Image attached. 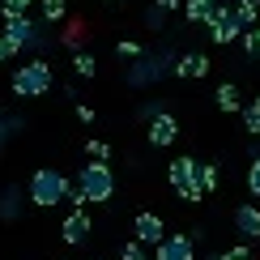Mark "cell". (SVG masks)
<instances>
[{
  "mask_svg": "<svg viewBox=\"0 0 260 260\" xmlns=\"http://www.w3.org/2000/svg\"><path fill=\"white\" fill-rule=\"evenodd\" d=\"M149 145H154V149H167L171 145V141H175L179 137V124H175V115H171V111H162L158 115V120H149Z\"/></svg>",
  "mask_w": 260,
  "mask_h": 260,
  "instance_id": "cell-10",
  "label": "cell"
},
{
  "mask_svg": "<svg viewBox=\"0 0 260 260\" xmlns=\"http://www.w3.org/2000/svg\"><path fill=\"white\" fill-rule=\"evenodd\" d=\"M120 260H145V247H141L137 239H133V243H124V247H120Z\"/></svg>",
  "mask_w": 260,
  "mask_h": 260,
  "instance_id": "cell-27",
  "label": "cell"
},
{
  "mask_svg": "<svg viewBox=\"0 0 260 260\" xmlns=\"http://www.w3.org/2000/svg\"><path fill=\"white\" fill-rule=\"evenodd\" d=\"M90 231H94L90 213H85V209H73L69 218H64V226H60V239L77 247V243H85V239H90Z\"/></svg>",
  "mask_w": 260,
  "mask_h": 260,
  "instance_id": "cell-9",
  "label": "cell"
},
{
  "mask_svg": "<svg viewBox=\"0 0 260 260\" xmlns=\"http://www.w3.org/2000/svg\"><path fill=\"white\" fill-rule=\"evenodd\" d=\"M252 107H256V111H260V94H256V103H252Z\"/></svg>",
  "mask_w": 260,
  "mask_h": 260,
  "instance_id": "cell-32",
  "label": "cell"
},
{
  "mask_svg": "<svg viewBox=\"0 0 260 260\" xmlns=\"http://www.w3.org/2000/svg\"><path fill=\"white\" fill-rule=\"evenodd\" d=\"M218 107H222V111H239V85H235V81H222L218 85Z\"/></svg>",
  "mask_w": 260,
  "mask_h": 260,
  "instance_id": "cell-17",
  "label": "cell"
},
{
  "mask_svg": "<svg viewBox=\"0 0 260 260\" xmlns=\"http://www.w3.org/2000/svg\"><path fill=\"white\" fill-rule=\"evenodd\" d=\"M209 35H213V43H235L243 35V26H239V17H235L226 5H218L213 17H209Z\"/></svg>",
  "mask_w": 260,
  "mask_h": 260,
  "instance_id": "cell-7",
  "label": "cell"
},
{
  "mask_svg": "<svg viewBox=\"0 0 260 260\" xmlns=\"http://www.w3.org/2000/svg\"><path fill=\"white\" fill-rule=\"evenodd\" d=\"M21 201H26V192H21L17 183H9V188L0 192V222H17L21 218Z\"/></svg>",
  "mask_w": 260,
  "mask_h": 260,
  "instance_id": "cell-13",
  "label": "cell"
},
{
  "mask_svg": "<svg viewBox=\"0 0 260 260\" xmlns=\"http://www.w3.org/2000/svg\"><path fill=\"white\" fill-rule=\"evenodd\" d=\"M17 133H21V120H17V115H0V145H5L9 137H17Z\"/></svg>",
  "mask_w": 260,
  "mask_h": 260,
  "instance_id": "cell-21",
  "label": "cell"
},
{
  "mask_svg": "<svg viewBox=\"0 0 260 260\" xmlns=\"http://www.w3.org/2000/svg\"><path fill=\"white\" fill-rule=\"evenodd\" d=\"M5 60H13V51H9L5 43H0V64H5Z\"/></svg>",
  "mask_w": 260,
  "mask_h": 260,
  "instance_id": "cell-31",
  "label": "cell"
},
{
  "mask_svg": "<svg viewBox=\"0 0 260 260\" xmlns=\"http://www.w3.org/2000/svg\"><path fill=\"white\" fill-rule=\"evenodd\" d=\"M69 192H73L69 175H64V171H51V167L35 171L30 183H26V201L39 205V209H56L60 201H69Z\"/></svg>",
  "mask_w": 260,
  "mask_h": 260,
  "instance_id": "cell-2",
  "label": "cell"
},
{
  "mask_svg": "<svg viewBox=\"0 0 260 260\" xmlns=\"http://www.w3.org/2000/svg\"><path fill=\"white\" fill-rule=\"evenodd\" d=\"M197 171H201V162H197V158H188V154H183V158H175V162L167 167V183L175 188V197L192 201V205H197V201H205V192H201V179H197Z\"/></svg>",
  "mask_w": 260,
  "mask_h": 260,
  "instance_id": "cell-4",
  "label": "cell"
},
{
  "mask_svg": "<svg viewBox=\"0 0 260 260\" xmlns=\"http://www.w3.org/2000/svg\"><path fill=\"white\" fill-rule=\"evenodd\" d=\"M171 60H175V56H167V51H158V56H145V51H141V56L128 64V85H133V90L158 85V81L171 73Z\"/></svg>",
  "mask_w": 260,
  "mask_h": 260,
  "instance_id": "cell-5",
  "label": "cell"
},
{
  "mask_svg": "<svg viewBox=\"0 0 260 260\" xmlns=\"http://www.w3.org/2000/svg\"><path fill=\"white\" fill-rule=\"evenodd\" d=\"M243 128L252 137H260V111H256V107H247V111H243Z\"/></svg>",
  "mask_w": 260,
  "mask_h": 260,
  "instance_id": "cell-25",
  "label": "cell"
},
{
  "mask_svg": "<svg viewBox=\"0 0 260 260\" xmlns=\"http://www.w3.org/2000/svg\"><path fill=\"white\" fill-rule=\"evenodd\" d=\"M154 260H197V243H192V235L175 231L154 247Z\"/></svg>",
  "mask_w": 260,
  "mask_h": 260,
  "instance_id": "cell-6",
  "label": "cell"
},
{
  "mask_svg": "<svg viewBox=\"0 0 260 260\" xmlns=\"http://www.w3.org/2000/svg\"><path fill=\"white\" fill-rule=\"evenodd\" d=\"M154 5L162 9V13H175V9H179V0H154Z\"/></svg>",
  "mask_w": 260,
  "mask_h": 260,
  "instance_id": "cell-30",
  "label": "cell"
},
{
  "mask_svg": "<svg viewBox=\"0 0 260 260\" xmlns=\"http://www.w3.org/2000/svg\"><path fill=\"white\" fill-rule=\"evenodd\" d=\"M39 9H43V26H56V21L69 17V5L64 0H39Z\"/></svg>",
  "mask_w": 260,
  "mask_h": 260,
  "instance_id": "cell-16",
  "label": "cell"
},
{
  "mask_svg": "<svg viewBox=\"0 0 260 260\" xmlns=\"http://www.w3.org/2000/svg\"><path fill=\"white\" fill-rule=\"evenodd\" d=\"M73 73H77V77H94V73H99V60H94L90 51H73Z\"/></svg>",
  "mask_w": 260,
  "mask_h": 260,
  "instance_id": "cell-18",
  "label": "cell"
},
{
  "mask_svg": "<svg viewBox=\"0 0 260 260\" xmlns=\"http://www.w3.org/2000/svg\"><path fill=\"white\" fill-rule=\"evenodd\" d=\"M247 192H252V197H260V154L252 158V167H247Z\"/></svg>",
  "mask_w": 260,
  "mask_h": 260,
  "instance_id": "cell-23",
  "label": "cell"
},
{
  "mask_svg": "<svg viewBox=\"0 0 260 260\" xmlns=\"http://www.w3.org/2000/svg\"><path fill=\"white\" fill-rule=\"evenodd\" d=\"M213 5H222V0H213Z\"/></svg>",
  "mask_w": 260,
  "mask_h": 260,
  "instance_id": "cell-33",
  "label": "cell"
},
{
  "mask_svg": "<svg viewBox=\"0 0 260 260\" xmlns=\"http://www.w3.org/2000/svg\"><path fill=\"white\" fill-rule=\"evenodd\" d=\"M171 73H175V77H205V73H209V56H201V51H188V56H175V64H171Z\"/></svg>",
  "mask_w": 260,
  "mask_h": 260,
  "instance_id": "cell-11",
  "label": "cell"
},
{
  "mask_svg": "<svg viewBox=\"0 0 260 260\" xmlns=\"http://www.w3.org/2000/svg\"><path fill=\"white\" fill-rule=\"evenodd\" d=\"M85 154H90L94 162H107V158H111V145H107V141H94V137H90V141H85Z\"/></svg>",
  "mask_w": 260,
  "mask_h": 260,
  "instance_id": "cell-20",
  "label": "cell"
},
{
  "mask_svg": "<svg viewBox=\"0 0 260 260\" xmlns=\"http://www.w3.org/2000/svg\"><path fill=\"white\" fill-rule=\"evenodd\" d=\"M213 0H188V5H183V17L192 21V26H209V17H213Z\"/></svg>",
  "mask_w": 260,
  "mask_h": 260,
  "instance_id": "cell-15",
  "label": "cell"
},
{
  "mask_svg": "<svg viewBox=\"0 0 260 260\" xmlns=\"http://www.w3.org/2000/svg\"><path fill=\"white\" fill-rule=\"evenodd\" d=\"M235 231H239L243 239H260V209H256L252 201L235 209Z\"/></svg>",
  "mask_w": 260,
  "mask_h": 260,
  "instance_id": "cell-12",
  "label": "cell"
},
{
  "mask_svg": "<svg viewBox=\"0 0 260 260\" xmlns=\"http://www.w3.org/2000/svg\"><path fill=\"white\" fill-rule=\"evenodd\" d=\"M133 235H137V243L141 247H145V243H162V239H167V226H162V218H158V213H137V218H133Z\"/></svg>",
  "mask_w": 260,
  "mask_h": 260,
  "instance_id": "cell-8",
  "label": "cell"
},
{
  "mask_svg": "<svg viewBox=\"0 0 260 260\" xmlns=\"http://www.w3.org/2000/svg\"><path fill=\"white\" fill-rule=\"evenodd\" d=\"M115 51H120L124 60H137V56H141V43H133V39H120V43H115Z\"/></svg>",
  "mask_w": 260,
  "mask_h": 260,
  "instance_id": "cell-24",
  "label": "cell"
},
{
  "mask_svg": "<svg viewBox=\"0 0 260 260\" xmlns=\"http://www.w3.org/2000/svg\"><path fill=\"white\" fill-rule=\"evenodd\" d=\"M30 5H39V0H0V13H5V17H17V13H26Z\"/></svg>",
  "mask_w": 260,
  "mask_h": 260,
  "instance_id": "cell-22",
  "label": "cell"
},
{
  "mask_svg": "<svg viewBox=\"0 0 260 260\" xmlns=\"http://www.w3.org/2000/svg\"><path fill=\"white\" fill-rule=\"evenodd\" d=\"M115 197V171L107 167V162H85L77 171V179H73V209H85V205H103Z\"/></svg>",
  "mask_w": 260,
  "mask_h": 260,
  "instance_id": "cell-1",
  "label": "cell"
},
{
  "mask_svg": "<svg viewBox=\"0 0 260 260\" xmlns=\"http://www.w3.org/2000/svg\"><path fill=\"white\" fill-rule=\"evenodd\" d=\"M51 81H56L51 64L43 60V56H35V60H26L13 73V94H17V99H43V94L51 90Z\"/></svg>",
  "mask_w": 260,
  "mask_h": 260,
  "instance_id": "cell-3",
  "label": "cell"
},
{
  "mask_svg": "<svg viewBox=\"0 0 260 260\" xmlns=\"http://www.w3.org/2000/svg\"><path fill=\"white\" fill-rule=\"evenodd\" d=\"M77 120H81V124H94V107L81 103V107H77Z\"/></svg>",
  "mask_w": 260,
  "mask_h": 260,
  "instance_id": "cell-29",
  "label": "cell"
},
{
  "mask_svg": "<svg viewBox=\"0 0 260 260\" xmlns=\"http://www.w3.org/2000/svg\"><path fill=\"white\" fill-rule=\"evenodd\" d=\"M231 13L239 17V26H243V30H256V26H260V0H235Z\"/></svg>",
  "mask_w": 260,
  "mask_h": 260,
  "instance_id": "cell-14",
  "label": "cell"
},
{
  "mask_svg": "<svg viewBox=\"0 0 260 260\" xmlns=\"http://www.w3.org/2000/svg\"><path fill=\"white\" fill-rule=\"evenodd\" d=\"M213 260H252V252H247V247L239 243V247H226V252H218Z\"/></svg>",
  "mask_w": 260,
  "mask_h": 260,
  "instance_id": "cell-26",
  "label": "cell"
},
{
  "mask_svg": "<svg viewBox=\"0 0 260 260\" xmlns=\"http://www.w3.org/2000/svg\"><path fill=\"white\" fill-rule=\"evenodd\" d=\"M197 179H201V192H205V197H209V192L218 188V167H213V162H201Z\"/></svg>",
  "mask_w": 260,
  "mask_h": 260,
  "instance_id": "cell-19",
  "label": "cell"
},
{
  "mask_svg": "<svg viewBox=\"0 0 260 260\" xmlns=\"http://www.w3.org/2000/svg\"><path fill=\"white\" fill-rule=\"evenodd\" d=\"M162 17H167V13H162L158 5H149V13H145V21H149V30H162Z\"/></svg>",
  "mask_w": 260,
  "mask_h": 260,
  "instance_id": "cell-28",
  "label": "cell"
}]
</instances>
